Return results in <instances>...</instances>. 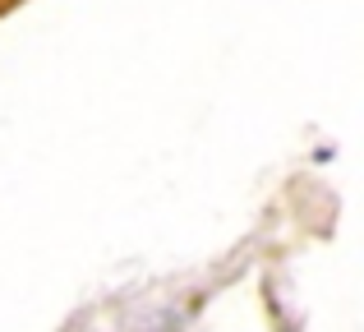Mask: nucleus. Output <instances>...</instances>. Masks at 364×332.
<instances>
[]
</instances>
